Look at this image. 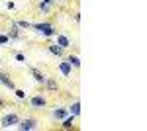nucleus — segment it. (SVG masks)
<instances>
[{"mask_svg":"<svg viewBox=\"0 0 147 131\" xmlns=\"http://www.w3.org/2000/svg\"><path fill=\"white\" fill-rule=\"evenodd\" d=\"M32 30H34L37 35L45 37V39H53V37L57 35V28H55L51 22H49V20H45V22H35V24H32Z\"/></svg>","mask_w":147,"mask_h":131,"instance_id":"obj_1","label":"nucleus"},{"mask_svg":"<svg viewBox=\"0 0 147 131\" xmlns=\"http://www.w3.org/2000/svg\"><path fill=\"white\" fill-rule=\"evenodd\" d=\"M18 121H20V114L16 110L4 112L0 116V129H14V127H18Z\"/></svg>","mask_w":147,"mask_h":131,"instance_id":"obj_2","label":"nucleus"},{"mask_svg":"<svg viewBox=\"0 0 147 131\" xmlns=\"http://www.w3.org/2000/svg\"><path fill=\"white\" fill-rule=\"evenodd\" d=\"M47 106H49V102H47L45 94L37 92L34 96H28V108L32 112H43V110H47Z\"/></svg>","mask_w":147,"mask_h":131,"instance_id":"obj_3","label":"nucleus"},{"mask_svg":"<svg viewBox=\"0 0 147 131\" xmlns=\"http://www.w3.org/2000/svg\"><path fill=\"white\" fill-rule=\"evenodd\" d=\"M6 35L10 37V43H16V41H22L24 39V33H22V30L16 26V22L14 20H10L8 22V30H6Z\"/></svg>","mask_w":147,"mask_h":131,"instance_id":"obj_4","label":"nucleus"},{"mask_svg":"<svg viewBox=\"0 0 147 131\" xmlns=\"http://www.w3.org/2000/svg\"><path fill=\"white\" fill-rule=\"evenodd\" d=\"M16 129H20V131H34V129H37V120H35V118H20Z\"/></svg>","mask_w":147,"mask_h":131,"instance_id":"obj_5","label":"nucleus"},{"mask_svg":"<svg viewBox=\"0 0 147 131\" xmlns=\"http://www.w3.org/2000/svg\"><path fill=\"white\" fill-rule=\"evenodd\" d=\"M53 41H55L59 47H63L65 51H67L69 47L73 45V41H71V35H69V33H65V32H57V35L53 37Z\"/></svg>","mask_w":147,"mask_h":131,"instance_id":"obj_6","label":"nucleus"},{"mask_svg":"<svg viewBox=\"0 0 147 131\" xmlns=\"http://www.w3.org/2000/svg\"><path fill=\"white\" fill-rule=\"evenodd\" d=\"M43 90L45 92H49V94H57L59 90H61V84L57 82V78H53V77H47L45 80H43Z\"/></svg>","mask_w":147,"mask_h":131,"instance_id":"obj_7","label":"nucleus"},{"mask_svg":"<svg viewBox=\"0 0 147 131\" xmlns=\"http://www.w3.org/2000/svg\"><path fill=\"white\" fill-rule=\"evenodd\" d=\"M65 116H69V110H67V106H55V108L51 110V118L55 121H61Z\"/></svg>","mask_w":147,"mask_h":131,"instance_id":"obj_8","label":"nucleus"},{"mask_svg":"<svg viewBox=\"0 0 147 131\" xmlns=\"http://www.w3.org/2000/svg\"><path fill=\"white\" fill-rule=\"evenodd\" d=\"M57 71L61 73V77H65V78H71V75H73V67L69 65L67 61H59L57 63Z\"/></svg>","mask_w":147,"mask_h":131,"instance_id":"obj_9","label":"nucleus"},{"mask_svg":"<svg viewBox=\"0 0 147 131\" xmlns=\"http://www.w3.org/2000/svg\"><path fill=\"white\" fill-rule=\"evenodd\" d=\"M47 51L51 55H55V57H65V49L59 47V45H57L55 41H51V39H49V43H47Z\"/></svg>","mask_w":147,"mask_h":131,"instance_id":"obj_10","label":"nucleus"},{"mask_svg":"<svg viewBox=\"0 0 147 131\" xmlns=\"http://www.w3.org/2000/svg\"><path fill=\"white\" fill-rule=\"evenodd\" d=\"M75 125H77V118L71 116V114L61 120V129H75Z\"/></svg>","mask_w":147,"mask_h":131,"instance_id":"obj_11","label":"nucleus"},{"mask_svg":"<svg viewBox=\"0 0 147 131\" xmlns=\"http://www.w3.org/2000/svg\"><path fill=\"white\" fill-rule=\"evenodd\" d=\"M0 84L6 86L8 90H14V88H16V82H14L10 78V75H6V73H0Z\"/></svg>","mask_w":147,"mask_h":131,"instance_id":"obj_12","label":"nucleus"},{"mask_svg":"<svg viewBox=\"0 0 147 131\" xmlns=\"http://www.w3.org/2000/svg\"><path fill=\"white\" fill-rule=\"evenodd\" d=\"M30 73H32V77H34V80L37 82V84H43V80H45V73L43 71H39V69H35V67H32L30 69Z\"/></svg>","mask_w":147,"mask_h":131,"instance_id":"obj_13","label":"nucleus"},{"mask_svg":"<svg viewBox=\"0 0 147 131\" xmlns=\"http://www.w3.org/2000/svg\"><path fill=\"white\" fill-rule=\"evenodd\" d=\"M53 6H55V4H47V2H43V0H39V2H37V12L47 16V14L53 12Z\"/></svg>","mask_w":147,"mask_h":131,"instance_id":"obj_14","label":"nucleus"},{"mask_svg":"<svg viewBox=\"0 0 147 131\" xmlns=\"http://www.w3.org/2000/svg\"><path fill=\"white\" fill-rule=\"evenodd\" d=\"M65 61H67L69 65L73 67V69H80V57L77 53H71V55H67L65 57Z\"/></svg>","mask_w":147,"mask_h":131,"instance_id":"obj_15","label":"nucleus"},{"mask_svg":"<svg viewBox=\"0 0 147 131\" xmlns=\"http://www.w3.org/2000/svg\"><path fill=\"white\" fill-rule=\"evenodd\" d=\"M69 114L71 116H75V118H79L80 116V102L79 100H75V102H71V106H69Z\"/></svg>","mask_w":147,"mask_h":131,"instance_id":"obj_16","label":"nucleus"},{"mask_svg":"<svg viewBox=\"0 0 147 131\" xmlns=\"http://www.w3.org/2000/svg\"><path fill=\"white\" fill-rule=\"evenodd\" d=\"M12 92H14V96H16V98L20 100V102H26V100H28V96H30V94H28V92H26L24 88H18V86L14 88Z\"/></svg>","mask_w":147,"mask_h":131,"instance_id":"obj_17","label":"nucleus"},{"mask_svg":"<svg viewBox=\"0 0 147 131\" xmlns=\"http://www.w3.org/2000/svg\"><path fill=\"white\" fill-rule=\"evenodd\" d=\"M16 22V26L22 30V32H26V30H32V22H28V20H14Z\"/></svg>","mask_w":147,"mask_h":131,"instance_id":"obj_18","label":"nucleus"},{"mask_svg":"<svg viewBox=\"0 0 147 131\" xmlns=\"http://www.w3.org/2000/svg\"><path fill=\"white\" fill-rule=\"evenodd\" d=\"M14 59H16L18 63H26V61H28V59H26V55L20 53V51H16V53H14Z\"/></svg>","mask_w":147,"mask_h":131,"instance_id":"obj_19","label":"nucleus"},{"mask_svg":"<svg viewBox=\"0 0 147 131\" xmlns=\"http://www.w3.org/2000/svg\"><path fill=\"white\" fill-rule=\"evenodd\" d=\"M8 43H10V37H8L6 33H0V45H2V47H6Z\"/></svg>","mask_w":147,"mask_h":131,"instance_id":"obj_20","label":"nucleus"},{"mask_svg":"<svg viewBox=\"0 0 147 131\" xmlns=\"http://www.w3.org/2000/svg\"><path fill=\"white\" fill-rule=\"evenodd\" d=\"M73 20H75V24H80V12H75L73 14Z\"/></svg>","mask_w":147,"mask_h":131,"instance_id":"obj_21","label":"nucleus"},{"mask_svg":"<svg viewBox=\"0 0 147 131\" xmlns=\"http://www.w3.org/2000/svg\"><path fill=\"white\" fill-rule=\"evenodd\" d=\"M6 8H8V10H14V8H16V4H14L12 0H8V2H6Z\"/></svg>","mask_w":147,"mask_h":131,"instance_id":"obj_22","label":"nucleus"},{"mask_svg":"<svg viewBox=\"0 0 147 131\" xmlns=\"http://www.w3.org/2000/svg\"><path fill=\"white\" fill-rule=\"evenodd\" d=\"M2 108H6V100L0 96V110H2Z\"/></svg>","mask_w":147,"mask_h":131,"instance_id":"obj_23","label":"nucleus"},{"mask_svg":"<svg viewBox=\"0 0 147 131\" xmlns=\"http://www.w3.org/2000/svg\"><path fill=\"white\" fill-rule=\"evenodd\" d=\"M67 2H71V0H55V4H67Z\"/></svg>","mask_w":147,"mask_h":131,"instance_id":"obj_24","label":"nucleus"},{"mask_svg":"<svg viewBox=\"0 0 147 131\" xmlns=\"http://www.w3.org/2000/svg\"><path fill=\"white\" fill-rule=\"evenodd\" d=\"M43 2H47V4H55V0H43Z\"/></svg>","mask_w":147,"mask_h":131,"instance_id":"obj_25","label":"nucleus"},{"mask_svg":"<svg viewBox=\"0 0 147 131\" xmlns=\"http://www.w3.org/2000/svg\"><path fill=\"white\" fill-rule=\"evenodd\" d=\"M0 65H2V61H0Z\"/></svg>","mask_w":147,"mask_h":131,"instance_id":"obj_26","label":"nucleus"}]
</instances>
